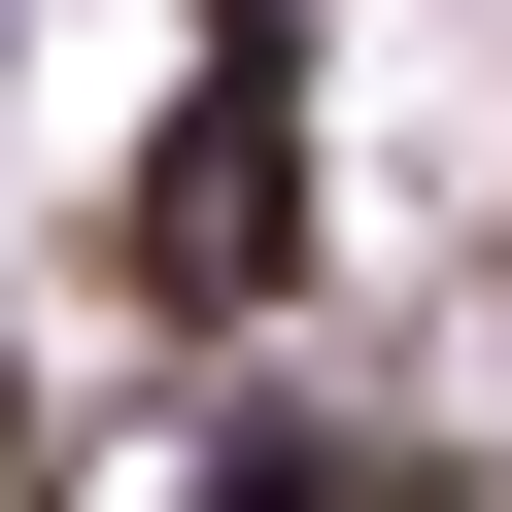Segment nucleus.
<instances>
[{
  "label": "nucleus",
  "mask_w": 512,
  "mask_h": 512,
  "mask_svg": "<svg viewBox=\"0 0 512 512\" xmlns=\"http://www.w3.org/2000/svg\"><path fill=\"white\" fill-rule=\"evenodd\" d=\"M239 512H410V478H342V444H239Z\"/></svg>",
  "instance_id": "f03ea898"
},
{
  "label": "nucleus",
  "mask_w": 512,
  "mask_h": 512,
  "mask_svg": "<svg viewBox=\"0 0 512 512\" xmlns=\"http://www.w3.org/2000/svg\"><path fill=\"white\" fill-rule=\"evenodd\" d=\"M171 274H274V103H171Z\"/></svg>",
  "instance_id": "f257e3e1"
}]
</instances>
